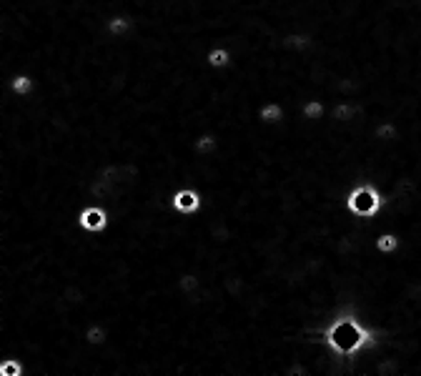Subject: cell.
<instances>
[{
	"instance_id": "obj_3",
	"label": "cell",
	"mask_w": 421,
	"mask_h": 376,
	"mask_svg": "<svg viewBox=\"0 0 421 376\" xmlns=\"http://www.w3.org/2000/svg\"><path fill=\"white\" fill-rule=\"evenodd\" d=\"M171 211L181 213V216H191V213H198L204 208V193L193 188V186H181L171 193Z\"/></svg>"
},
{
	"instance_id": "obj_9",
	"label": "cell",
	"mask_w": 421,
	"mask_h": 376,
	"mask_svg": "<svg viewBox=\"0 0 421 376\" xmlns=\"http://www.w3.org/2000/svg\"><path fill=\"white\" fill-rule=\"evenodd\" d=\"M326 103L321 98H309L306 103L301 106V118L309 120V123H319V120L326 118Z\"/></svg>"
},
{
	"instance_id": "obj_1",
	"label": "cell",
	"mask_w": 421,
	"mask_h": 376,
	"mask_svg": "<svg viewBox=\"0 0 421 376\" xmlns=\"http://www.w3.org/2000/svg\"><path fill=\"white\" fill-rule=\"evenodd\" d=\"M388 198L386 193L371 181L356 183L349 193H346V211L356 218H374L386 208Z\"/></svg>"
},
{
	"instance_id": "obj_6",
	"label": "cell",
	"mask_w": 421,
	"mask_h": 376,
	"mask_svg": "<svg viewBox=\"0 0 421 376\" xmlns=\"http://www.w3.org/2000/svg\"><path fill=\"white\" fill-rule=\"evenodd\" d=\"M218 148H221V138H218V133L213 131L198 133L191 143V153H196V156H213Z\"/></svg>"
},
{
	"instance_id": "obj_8",
	"label": "cell",
	"mask_w": 421,
	"mask_h": 376,
	"mask_svg": "<svg viewBox=\"0 0 421 376\" xmlns=\"http://www.w3.org/2000/svg\"><path fill=\"white\" fill-rule=\"evenodd\" d=\"M374 246L379 253H384V256H394L396 251L402 249V236L396 231H379L374 238Z\"/></svg>"
},
{
	"instance_id": "obj_4",
	"label": "cell",
	"mask_w": 421,
	"mask_h": 376,
	"mask_svg": "<svg viewBox=\"0 0 421 376\" xmlns=\"http://www.w3.org/2000/svg\"><path fill=\"white\" fill-rule=\"evenodd\" d=\"M8 83V93H13V96H18V98H28V96H33L35 91V75L28 71H20L15 73V75H10V78L6 80Z\"/></svg>"
},
{
	"instance_id": "obj_7",
	"label": "cell",
	"mask_w": 421,
	"mask_h": 376,
	"mask_svg": "<svg viewBox=\"0 0 421 376\" xmlns=\"http://www.w3.org/2000/svg\"><path fill=\"white\" fill-rule=\"evenodd\" d=\"M283 118H286V108H283V103H278V100H266L261 108H258V120H261L263 125H278L283 123Z\"/></svg>"
},
{
	"instance_id": "obj_10",
	"label": "cell",
	"mask_w": 421,
	"mask_h": 376,
	"mask_svg": "<svg viewBox=\"0 0 421 376\" xmlns=\"http://www.w3.org/2000/svg\"><path fill=\"white\" fill-rule=\"evenodd\" d=\"M0 376H26V364L15 357L0 359Z\"/></svg>"
},
{
	"instance_id": "obj_5",
	"label": "cell",
	"mask_w": 421,
	"mask_h": 376,
	"mask_svg": "<svg viewBox=\"0 0 421 376\" xmlns=\"http://www.w3.org/2000/svg\"><path fill=\"white\" fill-rule=\"evenodd\" d=\"M204 66L210 68V71H226V68H231L233 66V53H231V48L213 46L208 53H206Z\"/></svg>"
},
{
	"instance_id": "obj_2",
	"label": "cell",
	"mask_w": 421,
	"mask_h": 376,
	"mask_svg": "<svg viewBox=\"0 0 421 376\" xmlns=\"http://www.w3.org/2000/svg\"><path fill=\"white\" fill-rule=\"evenodd\" d=\"M111 226V211L100 204H86L78 211V229L86 233H103Z\"/></svg>"
}]
</instances>
